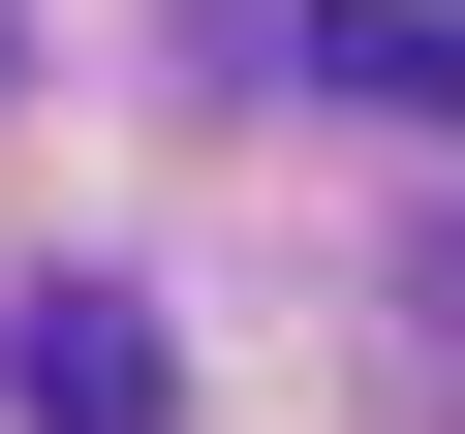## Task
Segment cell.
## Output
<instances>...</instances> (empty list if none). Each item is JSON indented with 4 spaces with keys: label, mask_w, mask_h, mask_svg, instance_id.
Masks as SVG:
<instances>
[{
    "label": "cell",
    "mask_w": 465,
    "mask_h": 434,
    "mask_svg": "<svg viewBox=\"0 0 465 434\" xmlns=\"http://www.w3.org/2000/svg\"><path fill=\"white\" fill-rule=\"evenodd\" d=\"M0 403H32V434H155V311L124 280H32V311H0Z\"/></svg>",
    "instance_id": "6da1fadb"
},
{
    "label": "cell",
    "mask_w": 465,
    "mask_h": 434,
    "mask_svg": "<svg viewBox=\"0 0 465 434\" xmlns=\"http://www.w3.org/2000/svg\"><path fill=\"white\" fill-rule=\"evenodd\" d=\"M311 63L341 94H465V0H311Z\"/></svg>",
    "instance_id": "7a4b0ae2"
}]
</instances>
